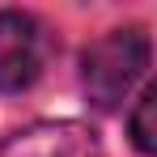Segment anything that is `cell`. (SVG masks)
Segmentation results:
<instances>
[{
    "instance_id": "cell-1",
    "label": "cell",
    "mask_w": 157,
    "mask_h": 157,
    "mask_svg": "<svg viewBox=\"0 0 157 157\" xmlns=\"http://www.w3.org/2000/svg\"><path fill=\"white\" fill-rule=\"evenodd\" d=\"M149 34L140 26L110 30L98 43H89L81 51V89L98 110H119L123 98L132 94V85L149 72Z\"/></svg>"
},
{
    "instance_id": "cell-2",
    "label": "cell",
    "mask_w": 157,
    "mask_h": 157,
    "mask_svg": "<svg viewBox=\"0 0 157 157\" xmlns=\"http://www.w3.org/2000/svg\"><path fill=\"white\" fill-rule=\"evenodd\" d=\"M47 30L34 13L0 9V94H21L43 77Z\"/></svg>"
},
{
    "instance_id": "cell-3",
    "label": "cell",
    "mask_w": 157,
    "mask_h": 157,
    "mask_svg": "<svg viewBox=\"0 0 157 157\" xmlns=\"http://www.w3.org/2000/svg\"><path fill=\"white\" fill-rule=\"evenodd\" d=\"M0 157H106L98 132L72 123V119H43V123H30V128L13 132Z\"/></svg>"
},
{
    "instance_id": "cell-4",
    "label": "cell",
    "mask_w": 157,
    "mask_h": 157,
    "mask_svg": "<svg viewBox=\"0 0 157 157\" xmlns=\"http://www.w3.org/2000/svg\"><path fill=\"white\" fill-rule=\"evenodd\" d=\"M153 102H157V89L153 85H144L140 89V98H136V110L128 115V136H132V144L140 149L144 157H153V149H157V132H153Z\"/></svg>"
}]
</instances>
